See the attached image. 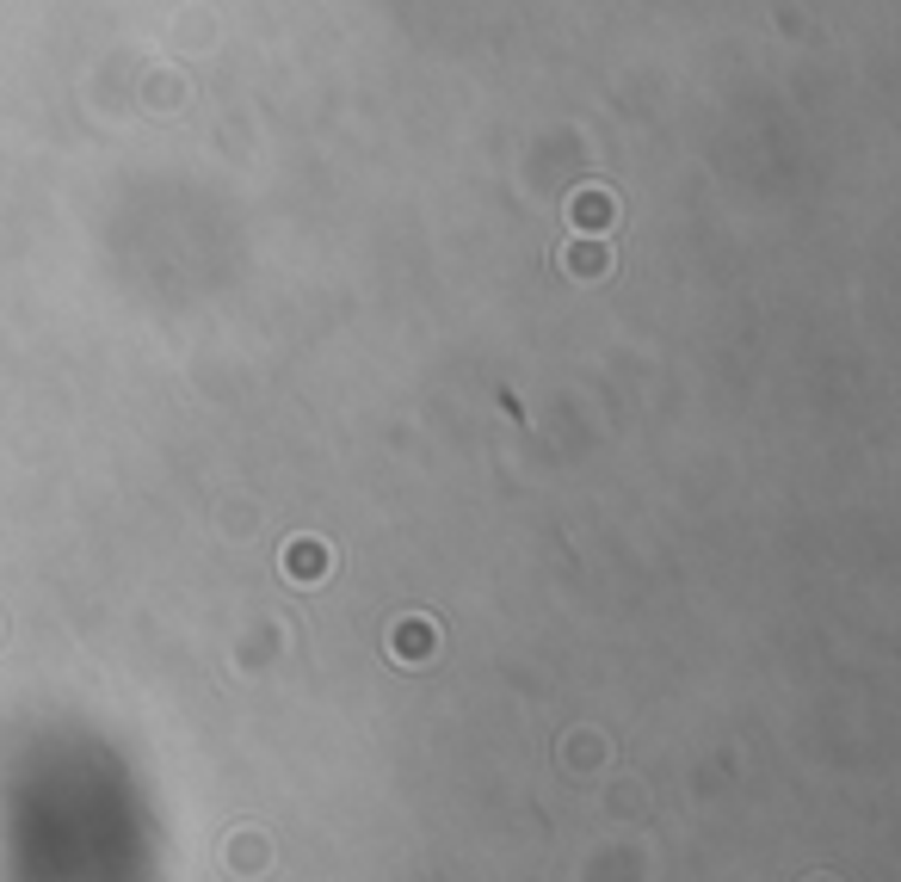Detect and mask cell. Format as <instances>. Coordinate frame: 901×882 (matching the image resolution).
Masks as SVG:
<instances>
[{"instance_id": "6da1fadb", "label": "cell", "mask_w": 901, "mask_h": 882, "mask_svg": "<svg viewBox=\"0 0 901 882\" xmlns=\"http://www.w3.org/2000/svg\"><path fill=\"white\" fill-rule=\"evenodd\" d=\"M291 568L297 574H321V543H297L291 549Z\"/></svg>"}]
</instances>
